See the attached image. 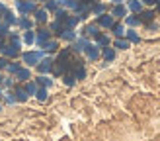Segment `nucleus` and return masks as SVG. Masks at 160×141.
Listing matches in <instances>:
<instances>
[{
  "label": "nucleus",
  "instance_id": "f257e3e1",
  "mask_svg": "<svg viewBox=\"0 0 160 141\" xmlns=\"http://www.w3.org/2000/svg\"><path fill=\"white\" fill-rule=\"evenodd\" d=\"M45 57V51H26V53H22V61H23V65L26 67H37V63L41 61Z\"/></svg>",
  "mask_w": 160,
  "mask_h": 141
},
{
  "label": "nucleus",
  "instance_id": "f03ea898",
  "mask_svg": "<svg viewBox=\"0 0 160 141\" xmlns=\"http://www.w3.org/2000/svg\"><path fill=\"white\" fill-rule=\"evenodd\" d=\"M16 8L22 16H28V14H33L35 12V0H16Z\"/></svg>",
  "mask_w": 160,
  "mask_h": 141
},
{
  "label": "nucleus",
  "instance_id": "7ed1b4c3",
  "mask_svg": "<svg viewBox=\"0 0 160 141\" xmlns=\"http://www.w3.org/2000/svg\"><path fill=\"white\" fill-rule=\"evenodd\" d=\"M0 51H2V57H6V59H16V57H20V55H22L20 45H14V43L4 45Z\"/></svg>",
  "mask_w": 160,
  "mask_h": 141
},
{
  "label": "nucleus",
  "instance_id": "20e7f679",
  "mask_svg": "<svg viewBox=\"0 0 160 141\" xmlns=\"http://www.w3.org/2000/svg\"><path fill=\"white\" fill-rule=\"evenodd\" d=\"M53 59L51 57H43L41 61H39L37 63V73L39 75H47V73H51V70H53Z\"/></svg>",
  "mask_w": 160,
  "mask_h": 141
},
{
  "label": "nucleus",
  "instance_id": "39448f33",
  "mask_svg": "<svg viewBox=\"0 0 160 141\" xmlns=\"http://www.w3.org/2000/svg\"><path fill=\"white\" fill-rule=\"evenodd\" d=\"M51 39V29H47V28H39L37 31H35V43L41 47L45 41H49Z\"/></svg>",
  "mask_w": 160,
  "mask_h": 141
},
{
  "label": "nucleus",
  "instance_id": "423d86ee",
  "mask_svg": "<svg viewBox=\"0 0 160 141\" xmlns=\"http://www.w3.org/2000/svg\"><path fill=\"white\" fill-rule=\"evenodd\" d=\"M82 53L86 55V59H88V61H98V59H100V47H98V45L88 43V45H86V49H84Z\"/></svg>",
  "mask_w": 160,
  "mask_h": 141
},
{
  "label": "nucleus",
  "instance_id": "0eeeda50",
  "mask_svg": "<svg viewBox=\"0 0 160 141\" xmlns=\"http://www.w3.org/2000/svg\"><path fill=\"white\" fill-rule=\"evenodd\" d=\"M96 24H98L100 28H108V29H109V28L115 24V18H113L111 14H100L98 20H96Z\"/></svg>",
  "mask_w": 160,
  "mask_h": 141
},
{
  "label": "nucleus",
  "instance_id": "6e6552de",
  "mask_svg": "<svg viewBox=\"0 0 160 141\" xmlns=\"http://www.w3.org/2000/svg\"><path fill=\"white\" fill-rule=\"evenodd\" d=\"M100 34V26L98 24H86V26L82 28V35L84 37H96Z\"/></svg>",
  "mask_w": 160,
  "mask_h": 141
},
{
  "label": "nucleus",
  "instance_id": "1a4fd4ad",
  "mask_svg": "<svg viewBox=\"0 0 160 141\" xmlns=\"http://www.w3.org/2000/svg\"><path fill=\"white\" fill-rule=\"evenodd\" d=\"M86 45H88V37H78L72 41V47H70V51H74V53H82L86 49Z\"/></svg>",
  "mask_w": 160,
  "mask_h": 141
},
{
  "label": "nucleus",
  "instance_id": "9d476101",
  "mask_svg": "<svg viewBox=\"0 0 160 141\" xmlns=\"http://www.w3.org/2000/svg\"><path fill=\"white\" fill-rule=\"evenodd\" d=\"M14 78H16L18 82H28L29 78H31V70H29V67H26V69L22 67V69L18 70V73L14 75Z\"/></svg>",
  "mask_w": 160,
  "mask_h": 141
},
{
  "label": "nucleus",
  "instance_id": "9b49d317",
  "mask_svg": "<svg viewBox=\"0 0 160 141\" xmlns=\"http://www.w3.org/2000/svg\"><path fill=\"white\" fill-rule=\"evenodd\" d=\"M61 39H65V41H74L76 39V31L72 28H62V31L59 34Z\"/></svg>",
  "mask_w": 160,
  "mask_h": 141
},
{
  "label": "nucleus",
  "instance_id": "f8f14e48",
  "mask_svg": "<svg viewBox=\"0 0 160 141\" xmlns=\"http://www.w3.org/2000/svg\"><path fill=\"white\" fill-rule=\"evenodd\" d=\"M111 16H113V18H117V20H123L125 16H127V8H125L123 4H115L113 10H111Z\"/></svg>",
  "mask_w": 160,
  "mask_h": 141
},
{
  "label": "nucleus",
  "instance_id": "ddd939ff",
  "mask_svg": "<svg viewBox=\"0 0 160 141\" xmlns=\"http://www.w3.org/2000/svg\"><path fill=\"white\" fill-rule=\"evenodd\" d=\"M102 57L103 59H106L108 63H111V61H113L115 59V47H102Z\"/></svg>",
  "mask_w": 160,
  "mask_h": 141
},
{
  "label": "nucleus",
  "instance_id": "4468645a",
  "mask_svg": "<svg viewBox=\"0 0 160 141\" xmlns=\"http://www.w3.org/2000/svg\"><path fill=\"white\" fill-rule=\"evenodd\" d=\"M35 22L37 24H47V20H49V12H47L45 10V8H41V10H37V8H35Z\"/></svg>",
  "mask_w": 160,
  "mask_h": 141
},
{
  "label": "nucleus",
  "instance_id": "2eb2a0df",
  "mask_svg": "<svg viewBox=\"0 0 160 141\" xmlns=\"http://www.w3.org/2000/svg\"><path fill=\"white\" fill-rule=\"evenodd\" d=\"M137 16L141 18V22H145V24H147V22H152L156 14H154V10H141Z\"/></svg>",
  "mask_w": 160,
  "mask_h": 141
},
{
  "label": "nucleus",
  "instance_id": "dca6fc26",
  "mask_svg": "<svg viewBox=\"0 0 160 141\" xmlns=\"http://www.w3.org/2000/svg\"><path fill=\"white\" fill-rule=\"evenodd\" d=\"M94 39H96V45H98V47H108V45L111 43L109 35H106V34H98Z\"/></svg>",
  "mask_w": 160,
  "mask_h": 141
},
{
  "label": "nucleus",
  "instance_id": "f3484780",
  "mask_svg": "<svg viewBox=\"0 0 160 141\" xmlns=\"http://www.w3.org/2000/svg\"><path fill=\"white\" fill-rule=\"evenodd\" d=\"M14 96H16V102H26L28 100V92L23 90V86H16V88H14Z\"/></svg>",
  "mask_w": 160,
  "mask_h": 141
},
{
  "label": "nucleus",
  "instance_id": "a211bd4d",
  "mask_svg": "<svg viewBox=\"0 0 160 141\" xmlns=\"http://www.w3.org/2000/svg\"><path fill=\"white\" fill-rule=\"evenodd\" d=\"M127 10H131L133 14H139L142 10V2L141 0H129V2H127Z\"/></svg>",
  "mask_w": 160,
  "mask_h": 141
},
{
  "label": "nucleus",
  "instance_id": "6ab92c4d",
  "mask_svg": "<svg viewBox=\"0 0 160 141\" xmlns=\"http://www.w3.org/2000/svg\"><path fill=\"white\" fill-rule=\"evenodd\" d=\"M41 47H43L45 53H55V51L59 49V41H53V39H49V41H45Z\"/></svg>",
  "mask_w": 160,
  "mask_h": 141
},
{
  "label": "nucleus",
  "instance_id": "aec40b11",
  "mask_svg": "<svg viewBox=\"0 0 160 141\" xmlns=\"http://www.w3.org/2000/svg\"><path fill=\"white\" fill-rule=\"evenodd\" d=\"M16 26H20L22 29H31L33 28V22H31L28 16H22V18H18V24H16Z\"/></svg>",
  "mask_w": 160,
  "mask_h": 141
},
{
  "label": "nucleus",
  "instance_id": "412c9836",
  "mask_svg": "<svg viewBox=\"0 0 160 141\" xmlns=\"http://www.w3.org/2000/svg\"><path fill=\"white\" fill-rule=\"evenodd\" d=\"M35 82H37V86H43V88H49V86L53 84V81L47 75H39L37 78H35Z\"/></svg>",
  "mask_w": 160,
  "mask_h": 141
},
{
  "label": "nucleus",
  "instance_id": "4be33fe9",
  "mask_svg": "<svg viewBox=\"0 0 160 141\" xmlns=\"http://www.w3.org/2000/svg\"><path fill=\"white\" fill-rule=\"evenodd\" d=\"M80 22V18H78V16L74 14V16H67V18H65V22H62V26H65V28H76V24Z\"/></svg>",
  "mask_w": 160,
  "mask_h": 141
},
{
  "label": "nucleus",
  "instance_id": "5701e85b",
  "mask_svg": "<svg viewBox=\"0 0 160 141\" xmlns=\"http://www.w3.org/2000/svg\"><path fill=\"white\" fill-rule=\"evenodd\" d=\"M103 12H106V4H102V2H94L90 6V14H94V16H100Z\"/></svg>",
  "mask_w": 160,
  "mask_h": 141
},
{
  "label": "nucleus",
  "instance_id": "b1692460",
  "mask_svg": "<svg viewBox=\"0 0 160 141\" xmlns=\"http://www.w3.org/2000/svg\"><path fill=\"white\" fill-rule=\"evenodd\" d=\"M129 41L127 39H123V37H115V41H113V47L115 49H121V51H125V49H129Z\"/></svg>",
  "mask_w": 160,
  "mask_h": 141
},
{
  "label": "nucleus",
  "instance_id": "393cba45",
  "mask_svg": "<svg viewBox=\"0 0 160 141\" xmlns=\"http://www.w3.org/2000/svg\"><path fill=\"white\" fill-rule=\"evenodd\" d=\"M2 20L8 24V26H16V24H18V18H16V16H14L10 10H6V12L2 14Z\"/></svg>",
  "mask_w": 160,
  "mask_h": 141
},
{
  "label": "nucleus",
  "instance_id": "a878e982",
  "mask_svg": "<svg viewBox=\"0 0 160 141\" xmlns=\"http://www.w3.org/2000/svg\"><path fill=\"white\" fill-rule=\"evenodd\" d=\"M109 29L113 31V35H115V37H123V35H125V31H127L123 24H113V26H111Z\"/></svg>",
  "mask_w": 160,
  "mask_h": 141
},
{
  "label": "nucleus",
  "instance_id": "bb28decb",
  "mask_svg": "<svg viewBox=\"0 0 160 141\" xmlns=\"http://www.w3.org/2000/svg\"><path fill=\"white\" fill-rule=\"evenodd\" d=\"M125 24H127V26H131V28H137V26H141V18H139V16L137 14H135V16H125Z\"/></svg>",
  "mask_w": 160,
  "mask_h": 141
},
{
  "label": "nucleus",
  "instance_id": "cd10ccee",
  "mask_svg": "<svg viewBox=\"0 0 160 141\" xmlns=\"http://www.w3.org/2000/svg\"><path fill=\"white\" fill-rule=\"evenodd\" d=\"M61 6L65 8V10H76V6L80 4V0H59Z\"/></svg>",
  "mask_w": 160,
  "mask_h": 141
},
{
  "label": "nucleus",
  "instance_id": "c85d7f7f",
  "mask_svg": "<svg viewBox=\"0 0 160 141\" xmlns=\"http://www.w3.org/2000/svg\"><path fill=\"white\" fill-rule=\"evenodd\" d=\"M125 39H127V41H129V43H139L141 41V37H139V34H137V31H135V29H127L125 31Z\"/></svg>",
  "mask_w": 160,
  "mask_h": 141
},
{
  "label": "nucleus",
  "instance_id": "c756f323",
  "mask_svg": "<svg viewBox=\"0 0 160 141\" xmlns=\"http://www.w3.org/2000/svg\"><path fill=\"white\" fill-rule=\"evenodd\" d=\"M62 81H65V84H67V86H74V82H76V76H74V73H72V70H68V73H65V75H62Z\"/></svg>",
  "mask_w": 160,
  "mask_h": 141
},
{
  "label": "nucleus",
  "instance_id": "7c9ffc66",
  "mask_svg": "<svg viewBox=\"0 0 160 141\" xmlns=\"http://www.w3.org/2000/svg\"><path fill=\"white\" fill-rule=\"evenodd\" d=\"M20 69H22V65H20V63H14V61H8V65H6L8 75H16Z\"/></svg>",
  "mask_w": 160,
  "mask_h": 141
},
{
  "label": "nucleus",
  "instance_id": "2f4dec72",
  "mask_svg": "<svg viewBox=\"0 0 160 141\" xmlns=\"http://www.w3.org/2000/svg\"><path fill=\"white\" fill-rule=\"evenodd\" d=\"M23 41H26L28 45L35 43V31H31V29H26V31H23Z\"/></svg>",
  "mask_w": 160,
  "mask_h": 141
},
{
  "label": "nucleus",
  "instance_id": "473e14b6",
  "mask_svg": "<svg viewBox=\"0 0 160 141\" xmlns=\"http://www.w3.org/2000/svg\"><path fill=\"white\" fill-rule=\"evenodd\" d=\"M59 6H61L59 0H47V2H45V10H47V12H55Z\"/></svg>",
  "mask_w": 160,
  "mask_h": 141
},
{
  "label": "nucleus",
  "instance_id": "72a5a7b5",
  "mask_svg": "<svg viewBox=\"0 0 160 141\" xmlns=\"http://www.w3.org/2000/svg\"><path fill=\"white\" fill-rule=\"evenodd\" d=\"M62 28H65V26H62V22H59V20H55V22H51V26H49V29L51 31H55V34H61V31H62Z\"/></svg>",
  "mask_w": 160,
  "mask_h": 141
},
{
  "label": "nucleus",
  "instance_id": "f704fd0d",
  "mask_svg": "<svg viewBox=\"0 0 160 141\" xmlns=\"http://www.w3.org/2000/svg\"><path fill=\"white\" fill-rule=\"evenodd\" d=\"M23 90L28 92V96H31V94H35L37 92V82H26V86H23Z\"/></svg>",
  "mask_w": 160,
  "mask_h": 141
},
{
  "label": "nucleus",
  "instance_id": "c9c22d12",
  "mask_svg": "<svg viewBox=\"0 0 160 141\" xmlns=\"http://www.w3.org/2000/svg\"><path fill=\"white\" fill-rule=\"evenodd\" d=\"M35 98H37L39 102H45V100H47V88H43V86H37Z\"/></svg>",
  "mask_w": 160,
  "mask_h": 141
},
{
  "label": "nucleus",
  "instance_id": "e433bc0d",
  "mask_svg": "<svg viewBox=\"0 0 160 141\" xmlns=\"http://www.w3.org/2000/svg\"><path fill=\"white\" fill-rule=\"evenodd\" d=\"M68 16V12L65 10V8H57L55 10V20H59V22H65V18Z\"/></svg>",
  "mask_w": 160,
  "mask_h": 141
},
{
  "label": "nucleus",
  "instance_id": "4c0bfd02",
  "mask_svg": "<svg viewBox=\"0 0 160 141\" xmlns=\"http://www.w3.org/2000/svg\"><path fill=\"white\" fill-rule=\"evenodd\" d=\"M0 84H2L4 88H12V86H14V78H12V76H4Z\"/></svg>",
  "mask_w": 160,
  "mask_h": 141
},
{
  "label": "nucleus",
  "instance_id": "58836bf2",
  "mask_svg": "<svg viewBox=\"0 0 160 141\" xmlns=\"http://www.w3.org/2000/svg\"><path fill=\"white\" fill-rule=\"evenodd\" d=\"M10 34V26L6 22H0V35H8Z\"/></svg>",
  "mask_w": 160,
  "mask_h": 141
},
{
  "label": "nucleus",
  "instance_id": "ea45409f",
  "mask_svg": "<svg viewBox=\"0 0 160 141\" xmlns=\"http://www.w3.org/2000/svg\"><path fill=\"white\" fill-rule=\"evenodd\" d=\"M4 102H6V104H16V96H14V92L4 94Z\"/></svg>",
  "mask_w": 160,
  "mask_h": 141
},
{
  "label": "nucleus",
  "instance_id": "a19ab883",
  "mask_svg": "<svg viewBox=\"0 0 160 141\" xmlns=\"http://www.w3.org/2000/svg\"><path fill=\"white\" fill-rule=\"evenodd\" d=\"M6 65H8V59L6 57H0V70H6Z\"/></svg>",
  "mask_w": 160,
  "mask_h": 141
},
{
  "label": "nucleus",
  "instance_id": "79ce46f5",
  "mask_svg": "<svg viewBox=\"0 0 160 141\" xmlns=\"http://www.w3.org/2000/svg\"><path fill=\"white\" fill-rule=\"evenodd\" d=\"M142 4H148V6H154L156 4V0H141Z\"/></svg>",
  "mask_w": 160,
  "mask_h": 141
},
{
  "label": "nucleus",
  "instance_id": "37998d69",
  "mask_svg": "<svg viewBox=\"0 0 160 141\" xmlns=\"http://www.w3.org/2000/svg\"><path fill=\"white\" fill-rule=\"evenodd\" d=\"M6 10H8V8H6V6H4V4H2V2H0V14H4V12H6Z\"/></svg>",
  "mask_w": 160,
  "mask_h": 141
},
{
  "label": "nucleus",
  "instance_id": "c03bdc74",
  "mask_svg": "<svg viewBox=\"0 0 160 141\" xmlns=\"http://www.w3.org/2000/svg\"><path fill=\"white\" fill-rule=\"evenodd\" d=\"M82 2H88V4H94V2H98V0H82Z\"/></svg>",
  "mask_w": 160,
  "mask_h": 141
},
{
  "label": "nucleus",
  "instance_id": "a18cd8bd",
  "mask_svg": "<svg viewBox=\"0 0 160 141\" xmlns=\"http://www.w3.org/2000/svg\"><path fill=\"white\" fill-rule=\"evenodd\" d=\"M111 2H115V4H121V2H123V0H111Z\"/></svg>",
  "mask_w": 160,
  "mask_h": 141
},
{
  "label": "nucleus",
  "instance_id": "49530a36",
  "mask_svg": "<svg viewBox=\"0 0 160 141\" xmlns=\"http://www.w3.org/2000/svg\"><path fill=\"white\" fill-rule=\"evenodd\" d=\"M39 2H47V0H39Z\"/></svg>",
  "mask_w": 160,
  "mask_h": 141
},
{
  "label": "nucleus",
  "instance_id": "de8ad7c7",
  "mask_svg": "<svg viewBox=\"0 0 160 141\" xmlns=\"http://www.w3.org/2000/svg\"><path fill=\"white\" fill-rule=\"evenodd\" d=\"M0 20H2V14H0Z\"/></svg>",
  "mask_w": 160,
  "mask_h": 141
},
{
  "label": "nucleus",
  "instance_id": "09e8293b",
  "mask_svg": "<svg viewBox=\"0 0 160 141\" xmlns=\"http://www.w3.org/2000/svg\"><path fill=\"white\" fill-rule=\"evenodd\" d=\"M0 110H2V106H0Z\"/></svg>",
  "mask_w": 160,
  "mask_h": 141
}]
</instances>
